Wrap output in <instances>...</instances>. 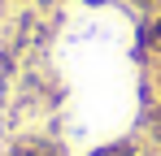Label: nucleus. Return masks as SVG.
I'll return each mask as SVG.
<instances>
[{
  "label": "nucleus",
  "mask_w": 161,
  "mask_h": 156,
  "mask_svg": "<svg viewBox=\"0 0 161 156\" xmlns=\"http://www.w3.org/2000/svg\"><path fill=\"white\" fill-rule=\"evenodd\" d=\"M83 156H153V148H148L144 134H126V139H105Z\"/></svg>",
  "instance_id": "nucleus-1"
},
{
  "label": "nucleus",
  "mask_w": 161,
  "mask_h": 156,
  "mask_svg": "<svg viewBox=\"0 0 161 156\" xmlns=\"http://www.w3.org/2000/svg\"><path fill=\"white\" fill-rule=\"evenodd\" d=\"M135 56L139 61H161V9L153 13V18H144L139 22V48H135Z\"/></svg>",
  "instance_id": "nucleus-2"
},
{
  "label": "nucleus",
  "mask_w": 161,
  "mask_h": 156,
  "mask_svg": "<svg viewBox=\"0 0 161 156\" xmlns=\"http://www.w3.org/2000/svg\"><path fill=\"white\" fill-rule=\"evenodd\" d=\"M131 4H139V9H157L161 0H131Z\"/></svg>",
  "instance_id": "nucleus-3"
}]
</instances>
